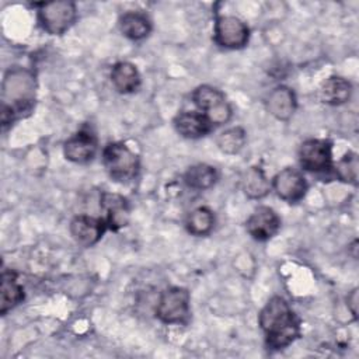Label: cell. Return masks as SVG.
Listing matches in <instances>:
<instances>
[{
	"mask_svg": "<svg viewBox=\"0 0 359 359\" xmlns=\"http://www.w3.org/2000/svg\"><path fill=\"white\" fill-rule=\"evenodd\" d=\"M156 317L167 325H185L191 317V294L188 289L171 286L163 290L156 306Z\"/></svg>",
	"mask_w": 359,
	"mask_h": 359,
	"instance_id": "cell-3",
	"label": "cell"
},
{
	"mask_svg": "<svg viewBox=\"0 0 359 359\" xmlns=\"http://www.w3.org/2000/svg\"><path fill=\"white\" fill-rule=\"evenodd\" d=\"M241 187L247 198L262 199L271 191V181L266 178L261 167L252 165L244 172L241 178Z\"/></svg>",
	"mask_w": 359,
	"mask_h": 359,
	"instance_id": "cell-20",
	"label": "cell"
},
{
	"mask_svg": "<svg viewBox=\"0 0 359 359\" xmlns=\"http://www.w3.org/2000/svg\"><path fill=\"white\" fill-rule=\"evenodd\" d=\"M100 206L104 212L102 219L109 230L118 231L128 226L130 219V206L123 195L115 192H102Z\"/></svg>",
	"mask_w": 359,
	"mask_h": 359,
	"instance_id": "cell-12",
	"label": "cell"
},
{
	"mask_svg": "<svg viewBox=\"0 0 359 359\" xmlns=\"http://www.w3.org/2000/svg\"><path fill=\"white\" fill-rule=\"evenodd\" d=\"M280 217L269 206L257 208L245 222L247 233L257 241H268L278 234Z\"/></svg>",
	"mask_w": 359,
	"mask_h": 359,
	"instance_id": "cell-11",
	"label": "cell"
},
{
	"mask_svg": "<svg viewBox=\"0 0 359 359\" xmlns=\"http://www.w3.org/2000/svg\"><path fill=\"white\" fill-rule=\"evenodd\" d=\"M346 306L349 309V311L352 313L353 318H358V287L352 289L349 292V294L346 296Z\"/></svg>",
	"mask_w": 359,
	"mask_h": 359,
	"instance_id": "cell-24",
	"label": "cell"
},
{
	"mask_svg": "<svg viewBox=\"0 0 359 359\" xmlns=\"http://www.w3.org/2000/svg\"><path fill=\"white\" fill-rule=\"evenodd\" d=\"M250 28L236 15H219L215 21L213 41L224 49H241L248 43Z\"/></svg>",
	"mask_w": 359,
	"mask_h": 359,
	"instance_id": "cell-7",
	"label": "cell"
},
{
	"mask_svg": "<svg viewBox=\"0 0 359 359\" xmlns=\"http://www.w3.org/2000/svg\"><path fill=\"white\" fill-rule=\"evenodd\" d=\"M268 112L278 121H289L297 108V98L294 91L287 86H276L265 101Z\"/></svg>",
	"mask_w": 359,
	"mask_h": 359,
	"instance_id": "cell-14",
	"label": "cell"
},
{
	"mask_svg": "<svg viewBox=\"0 0 359 359\" xmlns=\"http://www.w3.org/2000/svg\"><path fill=\"white\" fill-rule=\"evenodd\" d=\"M271 189L278 198L287 203L300 202L309 189V184L303 172L294 167H285L271 180Z\"/></svg>",
	"mask_w": 359,
	"mask_h": 359,
	"instance_id": "cell-8",
	"label": "cell"
},
{
	"mask_svg": "<svg viewBox=\"0 0 359 359\" xmlns=\"http://www.w3.org/2000/svg\"><path fill=\"white\" fill-rule=\"evenodd\" d=\"M352 84L341 76H330L320 87L318 97L321 102L332 107L342 105L349 101L352 95Z\"/></svg>",
	"mask_w": 359,
	"mask_h": 359,
	"instance_id": "cell-16",
	"label": "cell"
},
{
	"mask_svg": "<svg viewBox=\"0 0 359 359\" xmlns=\"http://www.w3.org/2000/svg\"><path fill=\"white\" fill-rule=\"evenodd\" d=\"M108 229L102 217H94L88 215H77L72 219L69 230L73 240L81 247L95 245Z\"/></svg>",
	"mask_w": 359,
	"mask_h": 359,
	"instance_id": "cell-10",
	"label": "cell"
},
{
	"mask_svg": "<svg viewBox=\"0 0 359 359\" xmlns=\"http://www.w3.org/2000/svg\"><path fill=\"white\" fill-rule=\"evenodd\" d=\"M41 28L49 35H63L77 18V7L73 1L57 0L34 4Z\"/></svg>",
	"mask_w": 359,
	"mask_h": 359,
	"instance_id": "cell-4",
	"label": "cell"
},
{
	"mask_svg": "<svg viewBox=\"0 0 359 359\" xmlns=\"http://www.w3.org/2000/svg\"><path fill=\"white\" fill-rule=\"evenodd\" d=\"M118 27L122 35L130 41H142L147 38L153 29L151 20L140 10H129L121 14Z\"/></svg>",
	"mask_w": 359,
	"mask_h": 359,
	"instance_id": "cell-15",
	"label": "cell"
},
{
	"mask_svg": "<svg viewBox=\"0 0 359 359\" xmlns=\"http://www.w3.org/2000/svg\"><path fill=\"white\" fill-rule=\"evenodd\" d=\"M175 132L185 139H199L212 132L213 125L199 111H181L174 119Z\"/></svg>",
	"mask_w": 359,
	"mask_h": 359,
	"instance_id": "cell-13",
	"label": "cell"
},
{
	"mask_svg": "<svg viewBox=\"0 0 359 359\" xmlns=\"http://www.w3.org/2000/svg\"><path fill=\"white\" fill-rule=\"evenodd\" d=\"M24 297V287L18 283L17 273L14 271H3L0 283V314L6 316L18 306Z\"/></svg>",
	"mask_w": 359,
	"mask_h": 359,
	"instance_id": "cell-18",
	"label": "cell"
},
{
	"mask_svg": "<svg viewBox=\"0 0 359 359\" xmlns=\"http://www.w3.org/2000/svg\"><path fill=\"white\" fill-rule=\"evenodd\" d=\"M299 164L304 171L324 174L332 171V142L328 139H307L297 150Z\"/></svg>",
	"mask_w": 359,
	"mask_h": 359,
	"instance_id": "cell-6",
	"label": "cell"
},
{
	"mask_svg": "<svg viewBox=\"0 0 359 359\" xmlns=\"http://www.w3.org/2000/svg\"><path fill=\"white\" fill-rule=\"evenodd\" d=\"M191 98L198 111L202 112L213 126L224 125L233 116L231 105L227 102L224 93L213 86H198L192 91Z\"/></svg>",
	"mask_w": 359,
	"mask_h": 359,
	"instance_id": "cell-5",
	"label": "cell"
},
{
	"mask_svg": "<svg viewBox=\"0 0 359 359\" xmlns=\"http://www.w3.org/2000/svg\"><path fill=\"white\" fill-rule=\"evenodd\" d=\"M358 154L355 151H348L332 165L334 175L346 184L356 185L358 184Z\"/></svg>",
	"mask_w": 359,
	"mask_h": 359,
	"instance_id": "cell-23",
	"label": "cell"
},
{
	"mask_svg": "<svg viewBox=\"0 0 359 359\" xmlns=\"http://www.w3.org/2000/svg\"><path fill=\"white\" fill-rule=\"evenodd\" d=\"M258 324L266 348L272 351L283 349L300 337V320L280 296H273L265 303L258 314Z\"/></svg>",
	"mask_w": 359,
	"mask_h": 359,
	"instance_id": "cell-1",
	"label": "cell"
},
{
	"mask_svg": "<svg viewBox=\"0 0 359 359\" xmlns=\"http://www.w3.org/2000/svg\"><path fill=\"white\" fill-rule=\"evenodd\" d=\"M182 178L188 188L194 191H206L217 182L219 174L213 165L198 163L188 167Z\"/></svg>",
	"mask_w": 359,
	"mask_h": 359,
	"instance_id": "cell-19",
	"label": "cell"
},
{
	"mask_svg": "<svg viewBox=\"0 0 359 359\" xmlns=\"http://www.w3.org/2000/svg\"><path fill=\"white\" fill-rule=\"evenodd\" d=\"M98 151V139L94 130L84 126L72 135L63 143V154L66 160L76 164H87L93 161Z\"/></svg>",
	"mask_w": 359,
	"mask_h": 359,
	"instance_id": "cell-9",
	"label": "cell"
},
{
	"mask_svg": "<svg viewBox=\"0 0 359 359\" xmlns=\"http://www.w3.org/2000/svg\"><path fill=\"white\" fill-rule=\"evenodd\" d=\"M102 164L109 178L115 182L135 180L140 168L139 156L123 142H111L104 146Z\"/></svg>",
	"mask_w": 359,
	"mask_h": 359,
	"instance_id": "cell-2",
	"label": "cell"
},
{
	"mask_svg": "<svg viewBox=\"0 0 359 359\" xmlns=\"http://www.w3.org/2000/svg\"><path fill=\"white\" fill-rule=\"evenodd\" d=\"M111 83L121 94L135 93L142 83L137 67L130 62H118L111 69Z\"/></svg>",
	"mask_w": 359,
	"mask_h": 359,
	"instance_id": "cell-17",
	"label": "cell"
},
{
	"mask_svg": "<svg viewBox=\"0 0 359 359\" xmlns=\"http://www.w3.org/2000/svg\"><path fill=\"white\" fill-rule=\"evenodd\" d=\"M247 142V133L241 126H231L220 132L216 137L217 149L224 154H237Z\"/></svg>",
	"mask_w": 359,
	"mask_h": 359,
	"instance_id": "cell-22",
	"label": "cell"
},
{
	"mask_svg": "<svg viewBox=\"0 0 359 359\" xmlns=\"http://www.w3.org/2000/svg\"><path fill=\"white\" fill-rule=\"evenodd\" d=\"M187 231L196 237L208 236L213 227H215V213L208 206H198L189 215L185 220Z\"/></svg>",
	"mask_w": 359,
	"mask_h": 359,
	"instance_id": "cell-21",
	"label": "cell"
}]
</instances>
